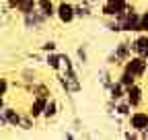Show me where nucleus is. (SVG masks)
Here are the masks:
<instances>
[{
	"mask_svg": "<svg viewBox=\"0 0 148 140\" xmlns=\"http://www.w3.org/2000/svg\"><path fill=\"white\" fill-rule=\"evenodd\" d=\"M58 82H60V86H62L68 95L80 93V89H82V82H80V78H78V72H76V70H64L62 74H58Z\"/></svg>",
	"mask_w": 148,
	"mask_h": 140,
	"instance_id": "nucleus-1",
	"label": "nucleus"
},
{
	"mask_svg": "<svg viewBox=\"0 0 148 140\" xmlns=\"http://www.w3.org/2000/svg\"><path fill=\"white\" fill-rule=\"evenodd\" d=\"M123 70H127V72H132L136 78H142L146 74V70H148V58L144 56H132L125 64H123Z\"/></svg>",
	"mask_w": 148,
	"mask_h": 140,
	"instance_id": "nucleus-2",
	"label": "nucleus"
},
{
	"mask_svg": "<svg viewBox=\"0 0 148 140\" xmlns=\"http://www.w3.org/2000/svg\"><path fill=\"white\" fill-rule=\"evenodd\" d=\"M23 23H25V27H27L29 31H41V29L45 27V23H47V16H45L39 8H35L33 12L23 14Z\"/></svg>",
	"mask_w": 148,
	"mask_h": 140,
	"instance_id": "nucleus-3",
	"label": "nucleus"
},
{
	"mask_svg": "<svg viewBox=\"0 0 148 140\" xmlns=\"http://www.w3.org/2000/svg\"><path fill=\"white\" fill-rule=\"evenodd\" d=\"M130 121V128L138 134H144L148 130V111H132L127 117Z\"/></svg>",
	"mask_w": 148,
	"mask_h": 140,
	"instance_id": "nucleus-4",
	"label": "nucleus"
},
{
	"mask_svg": "<svg viewBox=\"0 0 148 140\" xmlns=\"http://www.w3.org/2000/svg\"><path fill=\"white\" fill-rule=\"evenodd\" d=\"M130 6V2H117V0H105L101 6V14L103 16H117L121 12H125Z\"/></svg>",
	"mask_w": 148,
	"mask_h": 140,
	"instance_id": "nucleus-5",
	"label": "nucleus"
},
{
	"mask_svg": "<svg viewBox=\"0 0 148 140\" xmlns=\"http://www.w3.org/2000/svg\"><path fill=\"white\" fill-rule=\"evenodd\" d=\"M56 16L62 25H70L74 19H76V12H74V4L70 2H60L58 8H56Z\"/></svg>",
	"mask_w": 148,
	"mask_h": 140,
	"instance_id": "nucleus-6",
	"label": "nucleus"
},
{
	"mask_svg": "<svg viewBox=\"0 0 148 140\" xmlns=\"http://www.w3.org/2000/svg\"><path fill=\"white\" fill-rule=\"evenodd\" d=\"M125 99L130 101V105H132L134 109H138L140 105H142V101H144V89L136 82V84H132V86H127V91H125Z\"/></svg>",
	"mask_w": 148,
	"mask_h": 140,
	"instance_id": "nucleus-7",
	"label": "nucleus"
},
{
	"mask_svg": "<svg viewBox=\"0 0 148 140\" xmlns=\"http://www.w3.org/2000/svg\"><path fill=\"white\" fill-rule=\"evenodd\" d=\"M132 49L136 56L148 58V33H136V37L132 39Z\"/></svg>",
	"mask_w": 148,
	"mask_h": 140,
	"instance_id": "nucleus-8",
	"label": "nucleus"
},
{
	"mask_svg": "<svg viewBox=\"0 0 148 140\" xmlns=\"http://www.w3.org/2000/svg\"><path fill=\"white\" fill-rule=\"evenodd\" d=\"M113 51H115V56L119 58V62H121V64H125V62H127L130 58L134 56V49H132V41H125V39H123V41H119V43L115 45V49H113Z\"/></svg>",
	"mask_w": 148,
	"mask_h": 140,
	"instance_id": "nucleus-9",
	"label": "nucleus"
},
{
	"mask_svg": "<svg viewBox=\"0 0 148 140\" xmlns=\"http://www.w3.org/2000/svg\"><path fill=\"white\" fill-rule=\"evenodd\" d=\"M49 99H51V97H49ZM49 99H45V97H33V103H31V107H29V115H33L35 119H37V117H43L45 105H47Z\"/></svg>",
	"mask_w": 148,
	"mask_h": 140,
	"instance_id": "nucleus-10",
	"label": "nucleus"
},
{
	"mask_svg": "<svg viewBox=\"0 0 148 140\" xmlns=\"http://www.w3.org/2000/svg\"><path fill=\"white\" fill-rule=\"evenodd\" d=\"M74 12H76V19H88L92 14V2L90 0H82V2L74 4Z\"/></svg>",
	"mask_w": 148,
	"mask_h": 140,
	"instance_id": "nucleus-11",
	"label": "nucleus"
},
{
	"mask_svg": "<svg viewBox=\"0 0 148 140\" xmlns=\"http://www.w3.org/2000/svg\"><path fill=\"white\" fill-rule=\"evenodd\" d=\"M125 86L119 82V80H115L113 84L109 86V99H113V101H119V99H125Z\"/></svg>",
	"mask_w": 148,
	"mask_h": 140,
	"instance_id": "nucleus-12",
	"label": "nucleus"
},
{
	"mask_svg": "<svg viewBox=\"0 0 148 140\" xmlns=\"http://www.w3.org/2000/svg\"><path fill=\"white\" fill-rule=\"evenodd\" d=\"M45 64H47V68H51V70H62V54H58V51H49V54L45 56Z\"/></svg>",
	"mask_w": 148,
	"mask_h": 140,
	"instance_id": "nucleus-13",
	"label": "nucleus"
},
{
	"mask_svg": "<svg viewBox=\"0 0 148 140\" xmlns=\"http://www.w3.org/2000/svg\"><path fill=\"white\" fill-rule=\"evenodd\" d=\"M132 109H134V107L130 105L127 99H119V101H115V115H119V117H130Z\"/></svg>",
	"mask_w": 148,
	"mask_h": 140,
	"instance_id": "nucleus-14",
	"label": "nucleus"
},
{
	"mask_svg": "<svg viewBox=\"0 0 148 140\" xmlns=\"http://www.w3.org/2000/svg\"><path fill=\"white\" fill-rule=\"evenodd\" d=\"M37 8H39L47 19H51V16H56V8L58 6H56L51 0H37Z\"/></svg>",
	"mask_w": 148,
	"mask_h": 140,
	"instance_id": "nucleus-15",
	"label": "nucleus"
},
{
	"mask_svg": "<svg viewBox=\"0 0 148 140\" xmlns=\"http://www.w3.org/2000/svg\"><path fill=\"white\" fill-rule=\"evenodd\" d=\"M29 91L35 95V97H45V99H49V86L47 84H43V82H33L31 86H29Z\"/></svg>",
	"mask_w": 148,
	"mask_h": 140,
	"instance_id": "nucleus-16",
	"label": "nucleus"
},
{
	"mask_svg": "<svg viewBox=\"0 0 148 140\" xmlns=\"http://www.w3.org/2000/svg\"><path fill=\"white\" fill-rule=\"evenodd\" d=\"M35 8H37V0H18V2H16V10L21 14L33 12Z\"/></svg>",
	"mask_w": 148,
	"mask_h": 140,
	"instance_id": "nucleus-17",
	"label": "nucleus"
},
{
	"mask_svg": "<svg viewBox=\"0 0 148 140\" xmlns=\"http://www.w3.org/2000/svg\"><path fill=\"white\" fill-rule=\"evenodd\" d=\"M58 111H60V105H58V101H56V99H49V101H47V105H45L43 117H45V119H53L56 115H58Z\"/></svg>",
	"mask_w": 148,
	"mask_h": 140,
	"instance_id": "nucleus-18",
	"label": "nucleus"
},
{
	"mask_svg": "<svg viewBox=\"0 0 148 140\" xmlns=\"http://www.w3.org/2000/svg\"><path fill=\"white\" fill-rule=\"evenodd\" d=\"M4 113H6V119H8V126H14V128H18V124H21V113H18L16 109H12V107H4Z\"/></svg>",
	"mask_w": 148,
	"mask_h": 140,
	"instance_id": "nucleus-19",
	"label": "nucleus"
},
{
	"mask_svg": "<svg viewBox=\"0 0 148 140\" xmlns=\"http://www.w3.org/2000/svg\"><path fill=\"white\" fill-rule=\"evenodd\" d=\"M99 82H101L103 89H107V91H109V86L113 84L115 80H113V76H111V72H109L107 68H101V70H99Z\"/></svg>",
	"mask_w": 148,
	"mask_h": 140,
	"instance_id": "nucleus-20",
	"label": "nucleus"
},
{
	"mask_svg": "<svg viewBox=\"0 0 148 140\" xmlns=\"http://www.w3.org/2000/svg\"><path fill=\"white\" fill-rule=\"evenodd\" d=\"M123 86H125V89H127V86H132V84H136L138 82V78L132 74V72H127V70H121V74H119V78H117Z\"/></svg>",
	"mask_w": 148,
	"mask_h": 140,
	"instance_id": "nucleus-21",
	"label": "nucleus"
},
{
	"mask_svg": "<svg viewBox=\"0 0 148 140\" xmlns=\"http://www.w3.org/2000/svg\"><path fill=\"white\" fill-rule=\"evenodd\" d=\"M33 121H35V117L27 113V115L21 117V124H18V128H21V130H31V128H33Z\"/></svg>",
	"mask_w": 148,
	"mask_h": 140,
	"instance_id": "nucleus-22",
	"label": "nucleus"
},
{
	"mask_svg": "<svg viewBox=\"0 0 148 140\" xmlns=\"http://www.w3.org/2000/svg\"><path fill=\"white\" fill-rule=\"evenodd\" d=\"M76 58H78V64H86L88 62V51H86V45H80L76 49Z\"/></svg>",
	"mask_w": 148,
	"mask_h": 140,
	"instance_id": "nucleus-23",
	"label": "nucleus"
},
{
	"mask_svg": "<svg viewBox=\"0 0 148 140\" xmlns=\"http://www.w3.org/2000/svg\"><path fill=\"white\" fill-rule=\"evenodd\" d=\"M140 33H148V8L140 12Z\"/></svg>",
	"mask_w": 148,
	"mask_h": 140,
	"instance_id": "nucleus-24",
	"label": "nucleus"
},
{
	"mask_svg": "<svg viewBox=\"0 0 148 140\" xmlns=\"http://www.w3.org/2000/svg\"><path fill=\"white\" fill-rule=\"evenodd\" d=\"M62 68L64 70H76V66H74V62L68 54H62Z\"/></svg>",
	"mask_w": 148,
	"mask_h": 140,
	"instance_id": "nucleus-25",
	"label": "nucleus"
},
{
	"mask_svg": "<svg viewBox=\"0 0 148 140\" xmlns=\"http://www.w3.org/2000/svg\"><path fill=\"white\" fill-rule=\"evenodd\" d=\"M56 49H58V43H56V41H45L43 45H41V51H45V54H49V51H56Z\"/></svg>",
	"mask_w": 148,
	"mask_h": 140,
	"instance_id": "nucleus-26",
	"label": "nucleus"
},
{
	"mask_svg": "<svg viewBox=\"0 0 148 140\" xmlns=\"http://www.w3.org/2000/svg\"><path fill=\"white\" fill-rule=\"evenodd\" d=\"M23 78L27 82H35V70H25L23 72Z\"/></svg>",
	"mask_w": 148,
	"mask_h": 140,
	"instance_id": "nucleus-27",
	"label": "nucleus"
},
{
	"mask_svg": "<svg viewBox=\"0 0 148 140\" xmlns=\"http://www.w3.org/2000/svg\"><path fill=\"white\" fill-rule=\"evenodd\" d=\"M6 91H8V80L0 78V95H6Z\"/></svg>",
	"mask_w": 148,
	"mask_h": 140,
	"instance_id": "nucleus-28",
	"label": "nucleus"
},
{
	"mask_svg": "<svg viewBox=\"0 0 148 140\" xmlns=\"http://www.w3.org/2000/svg\"><path fill=\"white\" fill-rule=\"evenodd\" d=\"M16 2H18V0H6V6L12 8V10H16Z\"/></svg>",
	"mask_w": 148,
	"mask_h": 140,
	"instance_id": "nucleus-29",
	"label": "nucleus"
},
{
	"mask_svg": "<svg viewBox=\"0 0 148 140\" xmlns=\"http://www.w3.org/2000/svg\"><path fill=\"white\" fill-rule=\"evenodd\" d=\"M6 105H4V95H0V109H4Z\"/></svg>",
	"mask_w": 148,
	"mask_h": 140,
	"instance_id": "nucleus-30",
	"label": "nucleus"
},
{
	"mask_svg": "<svg viewBox=\"0 0 148 140\" xmlns=\"http://www.w3.org/2000/svg\"><path fill=\"white\" fill-rule=\"evenodd\" d=\"M140 138H148V130H146L144 134H140Z\"/></svg>",
	"mask_w": 148,
	"mask_h": 140,
	"instance_id": "nucleus-31",
	"label": "nucleus"
},
{
	"mask_svg": "<svg viewBox=\"0 0 148 140\" xmlns=\"http://www.w3.org/2000/svg\"><path fill=\"white\" fill-rule=\"evenodd\" d=\"M90 2H92V4H97V2H99V0H90Z\"/></svg>",
	"mask_w": 148,
	"mask_h": 140,
	"instance_id": "nucleus-32",
	"label": "nucleus"
}]
</instances>
